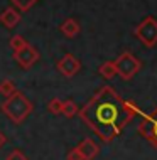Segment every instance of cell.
I'll return each mask as SVG.
<instances>
[{"instance_id": "cell-11", "label": "cell", "mask_w": 157, "mask_h": 160, "mask_svg": "<svg viewBox=\"0 0 157 160\" xmlns=\"http://www.w3.org/2000/svg\"><path fill=\"white\" fill-rule=\"evenodd\" d=\"M98 72L105 78V79H112V78H115V76H117L115 61H105L102 66L98 68Z\"/></svg>"}, {"instance_id": "cell-10", "label": "cell", "mask_w": 157, "mask_h": 160, "mask_svg": "<svg viewBox=\"0 0 157 160\" xmlns=\"http://www.w3.org/2000/svg\"><path fill=\"white\" fill-rule=\"evenodd\" d=\"M59 31L63 32L66 37L71 39V37H76L78 34H80L81 27H80V22H78L76 19H71V17H69V19H66L63 24L59 25Z\"/></svg>"}, {"instance_id": "cell-16", "label": "cell", "mask_w": 157, "mask_h": 160, "mask_svg": "<svg viewBox=\"0 0 157 160\" xmlns=\"http://www.w3.org/2000/svg\"><path fill=\"white\" fill-rule=\"evenodd\" d=\"M5 160H29V158L25 157V153L22 152V150L15 148V150H12V152L7 155V157H5Z\"/></svg>"}, {"instance_id": "cell-7", "label": "cell", "mask_w": 157, "mask_h": 160, "mask_svg": "<svg viewBox=\"0 0 157 160\" xmlns=\"http://www.w3.org/2000/svg\"><path fill=\"white\" fill-rule=\"evenodd\" d=\"M58 69L61 74H64L66 78H73L81 69V62L73 54H64L58 61Z\"/></svg>"}, {"instance_id": "cell-9", "label": "cell", "mask_w": 157, "mask_h": 160, "mask_svg": "<svg viewBox=\"0 0 157 160\" xmlns=\"http://www.w3.org/2000/svg\"><path fill=\"white\" fill-rule=\"evenodd\" d=\"M20 20V14L15 10L14 7H8L3 10V14H0V22L5 29H14Z\"/></svg>"}, {"instance_id": "cell-2", "label": "cell", "mask_w": 157, "mask_h": 160, "mask_svg": "<svg viewBox=\"0 0 157 160\" xmlns=\"http://www.w3.org/2000/svg\"><path fill=\"white\" fill-rule=\"evenodd\" d=\"M0 108H2V111L5 113V116L12 123L20 125L30 113H32L34 105L29 98H25L24 93L15 91L14 94H10V96L2 103Z\"/></svg>"}, {"instance_id": "cell-18", "label": "cell", "mask_w": 157, "mask_h": 160, "mask_svg": "<svg viewBox=\"0 0 157 160\" xmlns=\"http://www.w3.org/2000/svg\"><path fill=\"white\" fill-rule=\"evenodd\" d=\"M5 143H7V137H5V133L0 130V148H2V147L5 145Z\"/></svg>"}, {"instance_id": "cell-13", "label": "cell", "mask_w": 157, "mask_h": 160, "mask_svg": "<svg viewBox=\"0 0 157 160\" xmlns=\"http://www.w3.org/2000/svg\"><path fill=\"white\" fill-rule=\"evenodd\" d=\"M78 105L73 99H66V101H63V115L68 116V118H73L76 113H78Z\"/></svg>"}, {"instance_id": "cell-15", "label": "cell", "mask_w": 157, "mask_h": 160, "mask_svg": "<svg viewBox=\"0 0 157 160\" xmlns=\"http://www.w3.org/2000/svg\"><path fill=\"white\" fill-rule=\"evenodd\" d=\"M25 46H29V42L25 41V37H22V36H14V37H10V47H12V51H14V52H17V51H20V49H24Z\"/></svg>"}, {"instance_id": "cell-14", "label": "cell", "mask_w": 157, "mask_h": 160, "mask_svg": "<svg viewBox=\"0 0 157 160\" xmlns=\"http://www.w3.org/2000/svg\"><path fill=\"white\" fill-rule=\"evenodd\" d=\"M47 111L52 115H63V99L59 98H52L47 103Z\"/></svg>"}, {"instance_id": "cell-3", "label": "cell", "mask_w": 157, "mask_h": 160, "mask_svg": "<svg viewBox=\"0 0 157 160\" xmlns=\"http://www.w3.org/2000/svg\"><path fill=\"white\" fill-rule=\"evenodd\" d=\"M135 37L142 42L145 47L157 46V20L154 17H145L135 29Z\"/></svg>"}, {"instance_id": "cell-5", "label": "cell", "mask_w": 157, "mask_h": 160, "mask_svg": "<svg viewBox=\"0 0 157 160\" xmlns=\"http://www.w3.org/2000/svg\"><path fill=\"white\" fill-rule=\"evenodd\" d=\"M139 132L157 148V108H154V111H150L149 115L142 118L140 125H139Z\"/></svg>"}, {"instance_id": "cell-4", "label": "cell", "mask_w": 157, "mask_h": 160, "mask_svg": "<svg viewBox=\"0 0 157 160\" xmlns=\"http://www.w3.org/2000/svg\"><path fill=\"white\" fill-rule=\"evenodd\" d=\"M115 66H117V74H118L122 79L130 81L139 72V69H140V61L130 52H122L118 58H117Z\"/></svg>"}, {"instance_id": "cell-6", "label": "cell", "mask_w": 157, "mask_h": 160, "mask_svg": "<svg viewBox=\"0 0 157 160\" xmlns=\"http://www.w3.org/2000/svg\"><path fill=\"white\" fill-rule=\"evenodd\" d=\"M14 59L20 64L22 69H29V68L34 66V62H37L39 52H37V49H34V47L29 44V46H25L24 49L17 51V52L14 54Z\"/></svg>"}, {"instance_id": "cell-8", "label": "cell", "mask_w": 157, "mask_h": 160, "mask_svg": "<svg viewBox=\"0 0 157 160\" xmlns=\"http://www.w3.org/2000/svg\"><path fill=\"white\" fill-rule=\"evenodd\" d=\"M76 148L80 150V153L83 155V158H85V160H93L98 155V152H100L98 143L95 140H91V138H85V140H83Z\"/></svg>"}, {"instance_id": "cell-1", "label": "cell", "mask_w": 157, "mask_h": 160, "mask_svg": "<svg viewBox=\"0 0 157 160\" xmlns=\"http://www.w3.org/2000/svg\"><path fill=\"white\" fill-rule=\"evenodd\" d=\"M137 108L133 103L122 99L115 89L105 86L95 94L80 111L81 120L103 142H112L133 116Z\"/></svg>"}, {"instance_id": "cell-17", "label": "cell", "mask_w": 157, "mask_h": 160, "mask_svg": "<svg viewBox=\"0 0 157 160\" xmlns=\"http://www.w3.org/2000/svg\"><path fill=\"white\" fill-rule=\"evenodd\" d=\"M66 158H68V160H85V158H83V155L80 153V150H78L76 147L66 155Z\"/></svg>"}, {"instance_id": "cell-12", "label": "cell", "mask_w": 157, "mask_h": 160, "mask_svg": "<svg viewBox=\"0 0 157 160\" xmlns=\"http://www.w3.org/2000/svg\"><path fill=\"white\" fill-rule=\"evenodd\" d=\"M17 89H15V84L12 83V79H2L0 81V94H2L3 98H8Z\"/></svg>"}]
</instances>
